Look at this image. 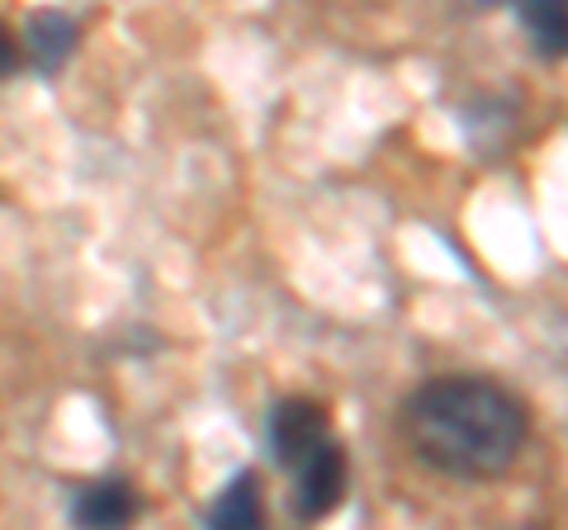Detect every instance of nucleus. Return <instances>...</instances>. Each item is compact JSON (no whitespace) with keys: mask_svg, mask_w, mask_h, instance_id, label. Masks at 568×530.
<instances>
[{"mask_svg":"<svg viewBox=\"0 0 568 530\" xmlns=\"http://www.w3.org/2000/svg\"><path fill=\"white\" fill-rule=\"evenodd\" d=\"M398 436L422 469L459 483L503 479L530 440V408L493 375H432L398 402Z\"/></svg>","mask_w":568,"mask_h":530,"instance_id":"1","label":"nucleus"},{"mask_svg":"<svg viewBox=\"0 0 568 530\" xmlns=\"http://www.w3.org/2000/svg\"><path fill=\"white\" fill-rule=\"evenodd\" d=\"M14 67H20V43H14L6 33V24H0V81H6Z\"/></svg>","mask_w":568,"mask_h":530,"instance_id":"8","label":"nucleus"},{"mask_svg":"<svg viewBox=\"0 0 568 530\" xmlns=\"http://www.w3.org/2000/svg\"><path fill=\"white\" fill-rule=\"evenodd\" d=\"M204 526H219V530H256V526H265V498H261L256 469L233 473V483L209 502Z\"/></svg>","mask_w":568,"mask_h":530,"instance_id":"7","label":"nucleus"},{"mask_svg":"<svg viewBox=\"0 0 568 530\" xmlns=\"http://www.w3.org/2000/svg\"><path fill=\"white\" fill-rule=\"evenodd\" d=\"M327 436H336L327 402L304 398V394L280 398L271 408V417H265V446H271V459L280 469H290L294 459H304L313 446H323Z\"/></svg>","mask_w":568,"mask_h":530,"instance_id":"3","label":"nucleus"},{"mask_svg":"<svg viewBox=\"0 0 568 530\" xmlns=\"http://www.w3.org/2000/svg\"><path fill=\"white\" fill-rule=\"evenodd\" d=\"M284 473H290V511H294V521H323L346 502L351 455L342 446V436H327L323 446H313L304 459H294Z\"/></svg>","mask_w":568,"mask_h":530,"instance_id":"2","label":"nucleus"},{"mask_svg":"<svg viewBox=\"0 0 568 530\" xmlns=\"http://www.w3.org/2000/svg\"><path fill=\"white\" fill-rule=\"evenodd\" d=\"M478 6H507V0H478Z\"/></svg>","mask_w":568,"mask_h":530,"instance_id":"9","label":"nucleus"},{"mask_svg":"<svg viewBox=\"0 0 568 530\" xmlns=\"http://www.w3.org/2000/svg\"><path fill=\"white\" fill-rule=\"evenodd\" d=\"M77 43H81V24L71 20V14H62V10L29 14V24H24V52H29V62L39 67L43 77L62 72V67L71 62V52H77Z\"/></svg>","mask_w":568,"mask_h":530,"instance_id":"5","label":"nucleus"},{"mask_svg":"<svg viewBox=\"0 0 568 530\" xmlns=\"http://www.w3.org/2000/svg\"><path fill=\"white\" fill-rule=\"evenodd\" d=\"M507 10L521 24L536 58L545 62L568 58V0H507Z\"/></svg>","mask_w":568,"mask_h":530,"instance_id":"4","label":"nucleus"},{"mask_svg":"<svg viewBox=\"0 0 568 530\" xmlns=\"http://www.w3.org/2000/svg\"><path fill=\"white\" fill-rule=\"evenodd\" d=\"M142 511L138 502V492L133 483H123V479H95V483H85L77 498H71V521L77 526H129L133 517Z\"/></svg>","mask_w":568,"mask_h":530,"instance_id":"6","label":"nucleus"}]
</instances>
